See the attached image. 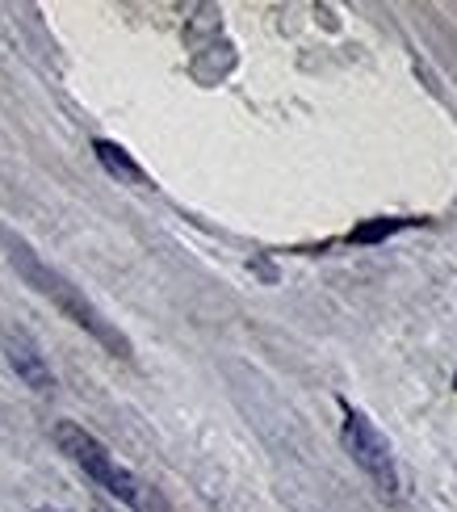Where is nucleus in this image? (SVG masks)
Instances as JSON below:
<instances>
[{
  "instance_id": "nucleus-1",
  "label": "nucleus",
  "mask_w": 457,
  "mask_h": 512,
  "mask_svg": "<svg viewBox=\"0 0 457 512\" xmlns=\"http://www.w3.org/2000/svg\"><path fill=\"white\" fill-rule=\"evenodd\" d=\"M0 240H5L13 269H17L21 277H26V282H30V290H38L42 298H51V303H55L63 315H68L72 324H80V328L89 332L93 340H101L105 349H114L118 357H130L126 336H122V332L110 324V319H105V315H101V311L89 303V298L80 294V286H72L68 277H63V273H55L47 261H38V256H34V248H30V244H21L17 236H9V231H0Z\"/></svg>"
},
{
  "instance_id": "nucleus-2",
  "label": "nucleus",
  "mask_w": 457,
  "mask_h": 512,
  "mask_svg": "<svg viewBox=\"0 0 457 512\" xmlns=\"http://www.w3.org/2000/svg\"><path fill=\"white\" fill-rule=\"evenodd\" d=\"M55 445L63 454H68L76 466L84 475H89L97 487H105V492H110L114 500H122L126 508H135V512H164V504L156 500V492H147V487L135 479L126 471V466L105 450V445L93 437V433H84L80 424H72V420H59L55 424Z\"/></svg>"
},
{
  "instance_id": "nucleus-3",
  "label": "nucleus",
  "mask_w": 457,
  "mask_h": 512,
  "mask_svg": "<svg viewBox=\"0 0 457 512\" xmlns=\"http://www.w3.org/2000/svg\"><path fill=\"white\" fill-rule=\"evenodd\" d=\"M340 437H344V450L353 454V462L382 487V496H399L395 454H390L386 437L378 433V424L369 420L365 412H357V408H344V429H340Z\"/></svg>"
},
{
  "instance_id": "nucleus-4",
  "label": "nucleus",
  "mask_w": 457,
  "mask_h": 512,
  "mask_svg": "<svg viewBox=\"0 0 457 512\" xmlns=\"http://www.w3.org/2000/svg\"><path fill=\"white\" fill-rule=\"evenodd\" d=\"M0 353H5L9 370H13L21 382H26L30 391H51V387H55L51 366L42 361L38 345H34L26 332H0Z\"/></svg>"
},
{
  "instance_id": "nucleus-5",
  "label": "nucleus",
  "mask_w": 457,
  "mask_h": 512,
  "mask_svg": "<svg viewBox=\"0 0 457 512\" xmlns=\"http://www.w3.org/2000/svg\"><path fill=\"white\" fill-rule=\"evenodd\" d=\"M93 152H97V160H101L105 168H110L114 177H122V181H130V185H147L143 168H139L135 160H130L118 143H110V139H97V143H93Z\"/></svg>"
},
{
  "instance_id": "nucleus-6",
  "label": "nucleus",
  "mask_w": 457,
  "mask_h": 512,
  "mask_svg": "<svg viewBox=\"0 0 457 512\" xmlns=\"http://www.w3.org/2000/svg\"><path fill=\"white\" fill-rule=\"evenodd\" d=\"M420 219H378V223H365V227H357L353 236V244H374V240H386V236H395V231H403V227H416Z\"/></svg>"
},
{
  "instance_id": "nucleus-7",
  "label": "nucleus",
  "mask_w": 457,
  "mask_h": 512,
  "mask_svg": "<svg viewBox=\"0 0 457 512\" xmlns=\"http://www.w3.org/2000/svg\"><path fill=\"white\" fill-rule=\"evenodd\" d=\"M453 387H457V374H453Z\"/></svg>"
}]
</instances>
